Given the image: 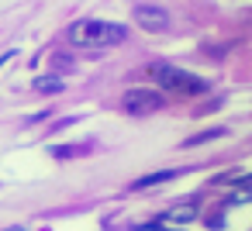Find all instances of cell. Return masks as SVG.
<instances>
[{
    "label": "cell",
    "instance_id": "cell-1",
    "mask_svg": "<svg viewBox=\"0 0 252 231\" xmlns=\"http://www.w3.org/2000/svg\"><path fill=\"white\" fill-rule=\"evenodd\" d=\"M69 45L73 49H111L118 42L128 38V28L118 25V21H97V18H83L76 25H69L66 31Z\"/></svg>",
    "mask_w": 252,
    "mask_h": 231
},
{
    "label": "cell",
    "instance_id": "cell-2",
    "mask_svg": "<svg viewBox=\"0 0 252 231\" xmlns=\"http://www.w3.org/2000/svg\"><path fill=\"white\" fill-rule=\"evenodd\" d=\"M152 80L166 90V93H180V97H200L207 90V80L197 76V73H187L180 66H169V62H156L152 66Z\"/></svg>",
    "mask_w": 252,
    "mask_h": 231
},
{
    "label": "cell",
    "instance_id": "cell-3",
    "mask_svg": "<svg viewBox=\"0 0 252 231\" xmlns=\"http://www.w3.org/2000/svg\"><path fill=\"white\" fill-rule=\"evenodd\" d=\"M162 104H166V97L156 93V90H128V93L121 97V111L131 114V117L156 114V111H162Z\"/></svg>",
    "mask_w": 252,
    "mask_h": 231
},
{
    "label": "cell",
    "instance_id": "cell-4",
    "mask_svg": "<svg viewBox=\"0 0 252 231\" xmlns=\"http://www.w3.org/2000/svg\"><path fill=\"white\" fill-rule=\"evenodd\" d=\"M135 21L145 31H166L169 28V11H162L156 4H142V7H135Z\"/></svg>",
    "mask_w": 252,
    "mask_h": 231
},
{
    "label": "cell",
    "instance_id": "cell-5",
    "mask_svg": "<svg viewBox=\"0 0 252 231\" xmlns=\"http://www.w3.org/2000/svg\"><path fill=\"white\" fill-rule=\"evenodd\" d=\"M193 217H197V203H193V200H187V203L169 207V210L162 214V224H187V221H193Z\"/></svg>",
    "mask_w": 252,
    "mask_h": 231
},
{
    "label": "cell",
    "instance_id": "cell-6",
    "mask_svg": "<svg viewBox=\"0 0 252 231\" xmlns=\"http://www.w3.org/2000/svg\"><path fill=\"white\" fill-rule=\"evenodd\" d=\"M169 179H176V173H173V169H162V173H152V176H142V179H135V183H131V190H149V186H162V183H169Z\"/></svg>",
    "mask_w": 252,
    "mask_h": 231
},
{
    "label": "cell",
    "instance_id": "cell-7",
    "mask_svg": "<svg viewBox=\"0 0 252 231\" xmlns=\"http://www.w3.org/2000/svg\"><path fill=\"white\" fill-rule=\"evenodd\" d=\"M63 87H66V83H63L59 76H38V80L32 83V90H35V93H59Z\"/></svg>",
    "mask_w": 252,
    "mask_h": 231
},
{
    "label": "cell",
    "instance_id": "cell-8",
    "mask_svg": "<svg viewBox=\"0 0 252 231\" xmlns=\"http://www.w3.org/2000/svg\"><path fill=\"white\" fill-rule=\"evenodd\" d=\"M221 135H224V128H211V131H200V135L187 138V142H183V148H197V145H204V142H214V138H221Z\"/></svg>",
    "mask_w": 252,
    "mask_h": 231
},
{
    "label": "cell",
    "instance_id": "cell-9",
    "mask_svg": "<svg viewBox=\"0 0 252 231\" xmlns=\"http://www.w3.org/2000/svg\"><path fill=\"white\" fill-rule=\"evenodd\" d=\"M7 231H21V228H7Z\"/></svg>",
    "mask_w": 252,
    "mask_h": 231
}]
</instances>
